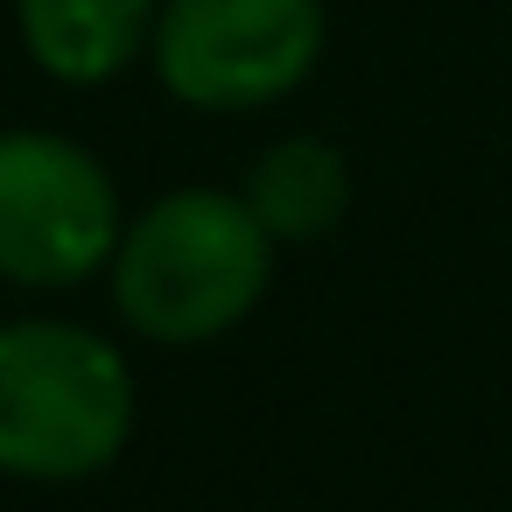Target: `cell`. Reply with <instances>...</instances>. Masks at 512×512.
I'll use <instances>...</instances> for the list:
<instances>
[{
    "label": "cell",
    "instance_id": "obj_2",
    "mask_svg": "<svg viewBox=\"0 0 512 512\" xmlns=\"http://www.w3.org/2000/svg\"><path fill=\"white\" fill-rule=\"evenodd\" d=\"M141 421L127 351L78 316L0 323V477L8 484H92Z\"/></svg>",
    "mask_w": 512,
    "mask_h": 512
},
{
    "label": "cell",
    "instance_id": "obj_5",
    "mask_svg": "<svg viewBox=\"0 0 512 512\" xmlns=\"http://www.w3.org/2000/svg\"><path fill=\"white\" fill-rule=\"evenodd\" d=\"M155 22L162 0H15L22 57L64 92H99L148 64Z\"/></svg>",
    "mask_w": 512,
    "mask_h": 512
},
{
    "label": "cell",
    "instance_id": "obj_1",
    "mask_svg": "<svg viewBox=\"0 0 512 512\" xmlns=\"http://www.w3.org/2000/svg\"><path fill=\"white\" fill-rule=\"evenodd\" d=\"M274 253L281 246L260 232L239 190L176 183L141 211H127V232L106 267L113 316L162 351L218 344L267 302Z\"/></svg>",
    "mask_w": 512,
    "mask_h": 512
},
{
    "label": "cell",
    "instance_id": "obj_3",
    "mask_svg": "<svg viewBox=\"0 0 512 512\" xmlns=\"http://www.w3.org/2000/svg\"><path fill=\"white\" fill-rule=\"evenodd\" d=\"M127 204L113 169L57 127H0V281L64 295L113 267Z\"/></svg>",
    "mask_w": 512,
    "mask_h": 512
},
{
    "label": "cell",
    "instance_id": "obj_6",
    "mask_svg": "<svg viewBox=\"0 0 512 512\" xmlns=\"http://www.w3.org/2000/svg\"><path fill=\"white\" fill-rule=\"evenodd\" d=\"M246 211L260 218V232L274 246H316L330 239L344 218H351V162L337 141L323 134H281L267 141L253 162H246V183H239Z\"/></svg>",
    "mask_w": 512,
    "mask_h": 512
},
{
    "label": "cell",
    "instance_id": "obj_4",
    "mask_svg": "<svg viewBox=\"0 0 512 512\" xmlns=\"http://www.w3.org/2000/svg\"><path fill=\"white\" fill-rule=\"evenodd\" d=\"M330 43V0H162L155 85L183 113H260L295 99Z\"/></svg>",
    "mask_w": 512,
    "mask_h": 512
}]
</instances>
